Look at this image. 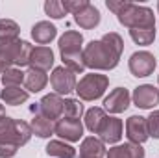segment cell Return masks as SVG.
<instances>
[{
  "label": "cell",
  "instance_id": "6da1fadb",
  "mask_svg": "<svg viewBox=\"0 0 159 158\" xmlns=\"http://www.w3.org/2000/svg\"><path fill=\"white\" fill-rule=\"evenodd\" d=\"M124 50V39L117 32L104 34L102 39H93L83 48L85 67L96 71H111L119 65L120 56Z\"/></svg>",
  "mask_w": 159,
  "mask_h": 158
},
{
  "label": "cell",
  "instance_id": "7a4b0ae2",
  "mask_svg": "<svg viewBox=\"0 0 159 158\" xmlns=\"http://www.w3.org/2000/svg\"><path fill=\"white\" fill-rule=\"evenodd\" d=\"M32 126L20 119L4 117L0 121V158H11L19 147L26 145L32 138Z\"/></svg>",
  "mask_w": 159,
  "mask_h": 158
},
{
  "label": "cell",
  "instance_id": "3957f363",
  "mask_svg": "<svg viewBox=\"0 0 159 158\" xmlns=\"http://www.w3.org/2000/svg\"><path fill=\"white\" fill-rule=\"evenodd\" d=\"M83 36L76 30H67L59 37V52L63 60V67L72 71L74 75L85 71V62H83Z\"/></svg>",
  "mask_w": 159,
  "mask_h": 158
},
{
  "label": "cell",
  "instance_id": "277c9868",
  "mask_svg": "<svg viewBox=\"0 0 159 158\" xmlns=\"http://www.w3.org/2000/svg\"><path fill=\"white\" fill-rule=\"evenodd\" d=\"M117 19L122 26L133 28H156V15L150 7L139 6L133 2H126L124 7L117 13Z\"/></svg>",
  "mask_w": 159,
  "mask_h": 158
},
{
  "label": "cell",
  "instance_id": "5b68a950",
  "mask_svg": "<svg viewBox=\"0 0 159 158\" xmlns=\"http://www.w3.org/2000/svg\"><path fill=\"white\" fill-rule=\"evenodd\" d=\"M109 86V78L106 75H96V73H89L83 78L76 82V93L81 101H96L100 99L106 89Z\"/></svg>",
  "mask_w": 159,
  "mask_h": 158
},
{
  "label": "cell",
  "instance_id": "8992f818",
  "mask_svg": "<svg viewBox=\"0 0 159 158\" xmlns=\"http://www.w3.org/2000/svg\"><path fill=\"white\" fill-rule=\"evenodd\" d=\"M157 62H156V56L148 50H139V52H133L128 60V67H129V73L137 78H144V77H150L156 69Z\"/></svg>",
  "mask_w": 159,
  "mask_h": 158
},
{
  "label": "cell",
  "instance_id": "52a82bcc",
  "mask_svg": "<svg viewBox=\"0 0 159 158\" xmlns=\"http://www.w3.org/2000/svg\"><path fill=\"white\" fill-rule=\"evenodd\" d=\"M34 114H41L50 121H57L63 117V99L57 93H48L37 102V106H32Z\"/></svg>",
  "mask_w": 159,
  "mask_h": 158
},
{
  "label": "cell",
  "instance_id": "ba28073f",
  "mask_svg": "<svg viewBox=\"0 0 159 158\" xmlns=\"http://www.w3.org/2000/svg\"><path fill=\"white\" fill-rule=\"evenodd\" d=\"M50 84L57 95H69L76 89V75L67 67H56L50 75Z\"/></svg>",
  "mask_w": 159,
  "mask_h": 158
},
{
  "label": "cell",
  "instance_id": "9c48e42d",
  "mask_svg": "<svg viewBox=\"0 0 159 158\" xmlns=\"http://www.w3.org/2000/svg\"><path fill=\"white\" fill-rule=\"evenodd\" d=\"M133 104L141 110H152L159 104V89L154 87L152 84H143L139 87H135L133 95Z\"/></svg>",
  "mask_w": 159,
  "mask_h": 158
},
{
  "label": "cell",
  "instance_id": "30bf717a",
  "mask_svg": "<svg viewBox=\"0 0 159 158\" xmlns=\"http://www.w3.org/2000/svg\"><path fill=\"white\" fill-rule=\"evenodd\" d=\"M126 136H128L129 143L143 145L150 138L148 136L146 117H143V116H129V117L126 119Z\"/></svg>",
  "mask_w": 159,
  "mask_h": 158
},
{
  "label": "cell",
  "instance_id": "8fae6325",
  "mask_svg": "<svg viewBox=\"0 0 159 158\" xmlns=\"http://www.w3.org/2000/svg\"><path fill=\"white\" fill-rule=\"evenodd\" d=\"M54 134H57L67 141H80V138L83 136V125L80 119L61 117L54 125Z\"/></svg>",
  "mask_w": 159,
  "mask_h": 158
},
{
  "label": "cell",
  "instance_id": "7c38bea8",
  "mask_svg": "<svg viewBox=\"0 0 159 158\" xmlns=\"http://www.w3.org/2000/svg\"><path fill=\"white\" fill-rule=\"evenodd\" d=\"M129 101H131V95L126 87H115L104 99V110H107L109 114H122L128 110Z\"/></svg>",
  "mask_w": 159,
  "mask_h": 158
},
{
  "label": "cell",
  "instance_id": "4fadbf2b",
  "mask_svg": "<svg viewBox=\"0 0 159 158\" xmlns=\"http://www.w3.org/2000/svg\"><path fill=\"white\" fill-rule=\"evenodd\" d=\"M20 47H22L20 39L0 41V75H4L7 69H11L15 65Z\"/></svg>",
  "mask_w": 159,
  "mask_h": 158
},
{
  "label": "cell",
  "instance_id": "5bb4252c",
  "mask_svg": "<svg viewBox=\"0 0 159 158\" xmlns=\"http://www.w3.org/2000/svg\"><path fill=\"white\" fill-rule=\"evenodd\" d=\"M54 65V52L48 47H34L32 56H30V69L37 71H48Z\"/></svg>",
  "mask_w": 159,
  "mask_h": 158
},
{
  "label": "cell",
  "instance_id": "9a60e30c",
  "mask_svg": "<svg viewBox=\"0 0 159 158\" xmlns=\"http://www.w3.org/2000/svg\"><path fill=\"white\" fill-rule=\"evenodd\" d=\"M122 128H124V125H122V121H120L119 117H107L106 123H104V126L100 128L98 136H100V140H102L104 143L113 145V143L120 141V138H122Z\"/></svg>",
  "mask_w": 159,
  "mask_h": 158
},
{
  "label": "cell",
  "instance_id": "2e32d148",
  "mask_svg": "<svg viewBox=\"0 0 159 158\" xmlns=\"http://www.w3.org/2000/svg\"><path fill=\"white\" fill-rule=\"evenodd\" d=\"M56 36H57V28L48 21H39L32 26V39L41 47H44L52 39H56Z\"/></svg>",
  "mask_w": 159,
  "mask_h": 158
},
{
  "label": "cell",
  "instance_id": "e0dca14e",
  "mask_svg": "<svg viewBox=\"0 0 159 158\" xmlns=\"http://www.w3.org/2000/svg\"><path fill=\"white\" fill-rule=\"evenodd\" d=\"M106 145L102 140L89 136L81 141L80 145V158H104L106 156Z\"/></svg>",
  "mask_w": 159,
  "mask_h": 158
},
{
  "label": "cell",
  "instance_id": "ac0fdd59",
  "mask_svg": "<svg viewBox=\"0 0 159 158\" xmlns=\"http://www.w3.org/2000/svg\"><path fill=\"white\" fill-rule=\"evenodd\" d=\"M74 21H76V24H78L80 28L93 30V28H96L100 24V11H98V7H94L93 4H89L85 9H81L80 13L74 15Z\"/></svg>",
  "mask_w": 159,
  "mask_h": 158
},
{
  "label": "cell",
  "instance_id": "d6986e66",
  "mask_svg": "<svg viewBox=\"0 0 159 158\" xmlns=\"http://www.w3.org/2000/svg\"><path fill=\"white\" fill-rule=\"evenodd\" d=\"M106 158H144V149L137 143H122L111 147L106 153Z\"/></svg>",
  "mask_w": 159,
  "mask_h": 158
},
{
  "label": "cell",
  "instance_id": "ffe728a7",
  "mask_svg": "<svg viewBox=\"0 0 159 158\" xmlns=\"http://www.w3.org/2000/svg\"><path fill=\"white\" fill-rule=\"evenodd\" d=\"M48 84V77L44 71H37V69H30L26 73V78H24V87L28 93H39L46 87Z\"/></svg>",
  "mask_w": 159,
  "mask_h": 158
},
{
  "label": "cell",
  "instance_id": "44dd1931",
  "mask_svg": "<svg viewBox=\"0 0 159 158\" xmlns=\"http://www.w3.org/2000/svg\"><path fill=\"white\" fill-rule=\"evenodd\" d=\"M30 93L26 89H22L20 86H15V87H4L0 91V99L2 102L9 104V106H19V104H24L28 101Z\"/></svg>",
  "mask_w": 159,
  "mask_h": 158
},
{
  "label": "cell",
  "instance_id": "7402d4cb",
  "mask_svg": "<svg viewBox=\"0 0 159 158\" xmlns=\"http://www.w3.org/2000/svg\"><path fill=\"white\" fill-rule=\"evenodd\" d=\"M106 119H107L106 110H102V108H98V106L89 108V110L85 112V126H87V130H91L93 134H98L100 128L104 126Z\"/></svg>",
  "mask_w": 159,
  "mask_h": 158
},
{
  "label": "cell",
  "instance_id": "603a6c76",
  "mask_svg": "<svg viewBox=\"0 0 159 158\" xmlns=\"http://www.w3.org/2000/svg\"><path fill=\"white\" fill-rule=\"evenodd\" d=\"M44 151H46L48 156H56V158H74L76 156V149L72 145L65 143V141H59V140L48 141Z\"/></svg>",
  "mask_w": 159,
  "mask_h": 158
},
{
  "label": "cell",
  "instance_id": "cb8c5ba5",
  "mask_svg": "<svg viewBox=\"0 0 159 158\" xmlns=\"http://www.w3.org/2000/svg\"><path fill=\"white\" fill-rule=\"evenodd\" d=\"M30 126H32V132L39 138H50L54 134V123L50 119H46L44 116H41V114H35L32 117Z\"/></svg>",
  "mask_w": 159,
  "mask_h": 158
},
{
  "label": "cell",
  "instance_id": "d4e9b609",
  "mask_svg": "<svg viewBox=\"0 0 159 158\" xmlns=\"http://www.w3.org/2000/svg\"><path fill=\"white\" fill-rule=\"evenodd\" d=\"M20 26L11 19H0V41L19 39Z\"/></svg>",
  "mask_w": 159,
  "mask_h": 158
},
{
  "label": "cell",
  "instance_id": "484cf974",
  "mask_svg": "<svg viewBox=\"0 0 159 158\" xmlns=\"http://www.w3.org/2000/svg\"><path fill=\"white\" fill-rule=\"evenodd\" d=\"M129 36L137 45L148 47L156 39V28H133V30H129Z\"/></svg>",
  "mask_w": 159,
  "mask_h": 158
},
{
  "label": "cell",
  "instance_id": "4316f807",
  "mask_svg": "<svg viewBox=\"0 0 159 158\" xmlns=\"http://www.w3.org/2000/svg\"><path fill=\"white\" fill-rule=\"evenodd\" d=\"M24 78H26V73H22L17 67H11L2 75V84H4V87H15V86L24 84Z\"/></svg>",
  "mask_w": 159,
  "mask_h": 158
},
{
  "label": "cell",
  "instance_id": "83f0119b",
  "mask_svg": "<svg viewBox=\"0 0 159 158\" xmlns=\"http://www.w3.org/2000/svg\"><path fill=\"white\" fill-rule=\"evenodd\" d=\"M83 114V104L80 99H65L63 101V117L69 119H80Z\"/></svg>",
  "mask_w": 159,
  "mask_h": 158
},
{
  "label": "cell",
  "instance_id": "f1b7e54d",
  "mask_svg": "<svg viewBox=\"0 0 159 158\" xmlns=\"http://www.w3.org/2000/svg\"><path fill=\"white\" fill-rule=\"evenodd\" d=\"M44 13L52 19H63L67 15L63 2H59V0H46L44 2Z\"/></svg>",
  "mask_w": 159,
  "mask_h": 158
},
{
  "label": "cell",
  "instance_id": "f546056e",
  "mask_svg": "<svg viewBox=\"0 0 159 158\" xmlns=\"http://www.w3.org/2000/svg\"><path fill=\"white\" fill-rule=\"evenodd\" d=\"M32 50H34V47H32L28 41H22V47H20L19 56H17V62H15V67H17V69H22L24 65H30Z\"/></svg>",
  "mask_w": 159,
  "mask_h": 158
},
{
  "label": "cell",
  "instance_id": "4dcf8cb0",
  "mask_svg": "<svg viewBox=\"0 0 159 158\" xmlns=\"http://www.w3.org/2000/svg\"><path fill=\"white\" fill-rule=\"evenodd\" d=\"M146 125H148V136L159 140V110H154L146 117Z\"/></svg>",
  "mask_w": 159,
  "mask_h": 158
},
{
  "label": "cell",
  "instance_id": "1f68e13d",
  "mask_svg": "<svg viewBox=\"0 0 159 158\" xmlns=\"http://www.w3.org/2000/svg\"><path fill=\"white\" fill-rule=\"evenodd\" d=\"M89 4H91L89 0H65V2H63V7H65L67 13L76 15V13H80L81 9H85Z\"/></svg>",
  "mask_w": 159,
  "mask_h": 158
},
{
  "label": "cell",
  "instance_id": "d6a6232c",
  "mask_svg": "<svg viewBox=\"0 0 159 158\" xmlns=\"http://www.w3.org/2000/svg\"><path fill=\"white\" fill-rule=\"evenodd\" d=\"M124 4H126L124 0H120V2H117V0H107V2H106V6H107V9H111V11H113L115 15H117V13H119L120 9L124 7Z\"/></svg>",
  "mask_w": 159,
  "mask_h": 158
},
{
  "label": "cell",
  "instance_id": "836d02e7",
  "mask_svg": "<svg viewBox=\"0 0 159 158\" xmlns=\"http://www.w3.org/2000/svg\"><path fill=\"white\" fill-rule=\"evenodd\" d=\"M4 117H7V116H6V108H4V104H0V121Z\"/></svg>",
  "mask_w": 159,
  "mask_h": 158
},
{
  "label": "cell",
  "instance_id": "e575fe53",
  "mask_svg": "<svg viewBox=\"0 0 159 158\" xmlns=\"http://www.w3.org/2000/svg\"><path fill=\"white\" fill-rule=\"evenodd\" d=\"M157 13H159V2H157Z\"/></svg>",
  "mask_w": 159,
  "mask_h": 158
}]
</instances>
